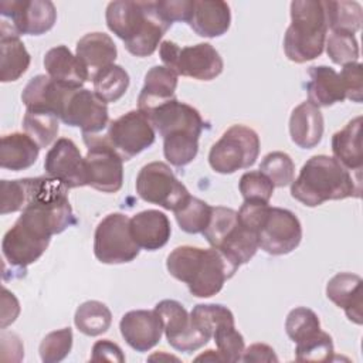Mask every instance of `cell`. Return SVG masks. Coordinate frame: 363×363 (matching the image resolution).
I'll list each match as a JSON object with an SVG mask.
<instances>
[{"instance_id":"23","label":"cell","mask_w":363,"mask_h":363,"mask_svg":"<svg viewBox=\"0 0 363 363\" xmlns=\"http://www.w3.org/2000/svg\"><path fill=\"white\" fill-rule=\"evenodd\" d=\"M31 57L20 34L0 20V81H17L30 67Z\"/></svg>"},{"instance_id":"16","label":"cell","mask_w":363,"mask_h":363,"mask_svg":"<svg viewBox=\"0 0 363 363\" xmlns=\"http://www.w3.org/2000/svg\"><path fill=\"white\" fill-rule=\"evenodd\" d=\"M155 128L146 113L129 111L109 122L106 139L123 160H130L155 142Z\"/></svg>"},{"instance_id":"17","label":"cell","mask_w":363,"mask_h":363,"mask_svg":"<svg viewBox=\"0 0 363 363\" xmlns=\"http://www.w3.org/2000/svg\"><path fill=\"white\" fill-rule=\"evenodd\" d=\"M0 14L16 33L27 35L45 34L57 21V10L50 0H4Z\"/></svg>"},{"instance_id":"8","label":"cell","mask_w":363,"mask_h":363,"mask_svg":"<svg viewBox=\"0 0 363 363\" xmlns=\"http://www.w3.org/2000/svg\"><path fill=\"white\" fill-rule=\"evenodd\" d=\"M259 155V136L245 125L230 126L211 146L208 163L220 174L251 167Z\"/></svg>"},{"instance_id":"41","label":"cell","mask_w":363,"mask_h":363,"mask_svg":"<svg viewBox=\"0 0 363 363\" xmlns=\"http://www.w3.org/2000/svg\"><path fill=\"white\" fill-rule=\"evenodd\" d=\"M190 318L210 337L221 323L235 322L233 312L220 303H199L190 312Z\"/></svg>"},{"instance_id":"39","label":"cell","mask_w":363,"mask_h":363,"mask_svg":"<svg viewBox=\"0 0 363 363\" xmlns=\"http://www.w3.org/2000/svg\"><path fill=\"white\" fill-rule=\"evenodd\" d=\"M213 339L224 362L241 360L245 345L242 335L235 329V322H225L217 326L213 332Z\"/></svg>"},{"instance_id":"31","label":"cell","mask_w":363,"mask_h":363,"mask_svg":"<svg viewBox=\"0 0 363 363\" xmlns=\"http://www.w3.org/2000/svg\"><path fill=\"white\" fill-rule=\"evenodd\" d=\"M40 149L27 133L13 132L4 135L0 145V166L11 172L26 170L37 162Z\"/></svg>"},{"instance_id":"5","label":"cell","mask_w":363,"mask_h":363,"mask_svg":"<svg viewBox=\"0 0 363 363\" xmlns=\"http://www.w3.org/2000/svg\"><path fill=\"white\" fill-rule=\"evenodd\" d=\"M328 18L320 0H294L291 3V24L284 35V51L288 60L302 64L323 52Z\"/></svg>"},{"instance_id":"46","label":"cell","mask_w":363,"mask_h":363,"mask_svg":"<svg viewBox=\"0 0 363 363\" xmlns=\"http://www.w3.org/2000/svg\"><path fill=\"white\" fill-rule=\"evenodd\" d=\"M362 69H363V65L360 62H349V64H345L342 71L339 72L346 88V98L357 104H360L363 98Z\"/></svg>"},{"instance_id":"21","label":"cell","mask_w":363,"mask_h":363,"mask_svg":"<svg viewBox=\"0 0 363 363\" xmlns=\"http://www.w3.org/2000/svg\"><path fill=\"white\" fill-rule=\"evenodd\" d=\"M44 68L52 81L67 88L78 89L89 81L86 67L67 45L50 48L44 55Z\"/></svg>"},{"instance_id":"4","label":"cell","mask_w":363,"mask_h":363,"mask_svg":"<svg viewBox=\"0 0 363 363\" xmlns=\"http://www.w3.org/2000/svg\"><path fill=\"white\" fill-rule=\"evenodd\" d=\"M155 130L163 138V155L176 167H184L199 152V138L204 129L200 112L173 98L147 113Z\"/></svg>"},{"instance_id":"9","label":"cell","mask_w":363,"mask_h":363,"mask_svg":"<svg viewBox=\"0 0 363 363\" xmlns=\"http://www.w3.org/2000/svg\"><path fill=\"white\" fill-rule=\"evenodd\" d=\"M50 240L51 234L45 228L20 214L1 241V252L6 264H10L11 268L23 277L27 267L45 252Z\"/></svg>"},{"instance_id":"28","label":"cell","mask_w":363,"mask_h":363,"mask_svg":"<svg viewBox=\"0 0 363 363\" xmlns=\"http://www.w3.org/2000/svg\"><path fill=\"white\" fill-rule=\"evenodd\" d=\"M75 55L86 67L91 81L98 71L115 62L118 50L113 40L108 34L95 31L85 34L77 41Z\"/></svg>"},{"instance_id":"37","label":"cell","mask_w":363,"mask_h":363,"mask_svg":"<svg viewBox=\"0 0 363 363\" xmlns=\"http://www.w3.org/2000/svg\"><path fill=\"white\" fill-rule=\"evenodd\" d=\"M320 330V320L318 315L305 306L292 309L285 320V332L288 337L295 342H303L315 336Z\"/></svg>"},{"instance_id":"20","label":"cell","mask_w":363,"mask_h":363,"mask_svg":"<svg viewBox=\"0 0 363 363\" xmlns=\"http://www.w3.org/2000/svg\"><path fill=\"white\" fill-rule=\"evenodd\" d=\"M326 296L342 308L349 320L363 323V279L357 274L339 272L326 285Z\"/></svg>"},{"instance_id":"51","label":"cell","mask_w":363,"mask_h":363,"mask_svg":"<svg viewBox=\"0 0 363 363\" xmlns=\"http://www.w3.org/2000/svg\"><path fill=\"white\" fill-rule=\"evenodd\" d=\"M200 360H204V362H224L221 354L217 350H213V349H208V350H206V353H201L200 356L196 357V362H200Z\"/></svg>"},{"instance_id":"47","label":"cell","mask_w":363,"mask_h":363,"mask_svg":"<svg viewBox=\"0 0 363 363\" xmlns=\"http://www.w3.org/2000/svg\"><path fill=\"white\" fill-rule=\"evenodd\" d=\"M156 7L169 24L174 21L189 23L193 13V0H159L156 1Z\"/></svg>"},{"instance_id":"32","label":"cell","mask_w":363,"mask_h":363,"mask_svg":"<svg viewBox=\"0 0 363 363\" xmlns=\"http://www.w3.org/2000/svg\"><path fill=\"white\" fill-rule=\"evenodd\" d=\"M23 129L40 147H48L58 135L60 118L50 111L26 109Z\"/></svg>"},{"instance_id":"2","label":"cell","mask_w":363,"mask_h":363,"mask_svg":"<svg viewBox=\"0 0 363 363\" xmlns=\"http://www.w3.org/2000/svg\"><path fill=\"white\" fill-rule=\"evenodd\" d=\"M108 28L135 57H149L170 28L157 11L156 1H111L105 13Z\"/></svg>"},{"instance_id":"49","label":"cell","mask_w":363,"mask_h":363,"mask_svg":"<svg viewBox=\"0 0 363 363\" xmlns=\"http://www.w3.org/2000/svg\"><path fill=\"white\" fill-rule=\"evenodd\" d=\"M242 362H278V356L275 354L274 349L265 343H254L244 349Z\"/></svg>"},{"instance_id":"36","label":"cell","mask_w":363,"mask_h":363,"mask_svg":"<svg viewBox=\"0 0 363 363\" xmlns=\"http://www.w3.org/2000/svg\"><path fill=\"white\" fill-rule=\"evenodd\" d=\"M211 210L213 207L208 203L190 196L177 210H174V217L184 233L199 234L208 225Z\"/></svg>"},{"instance_id":"27","label":"cell","mask_w":363,"mask_h":363,"mask_svg":"<svg viewBox=\"0 0 363 363\" xmlns=\"http://www.w3.org/2000/svg\"><path fill=\"white\" fill-rule=\"evenodd\" d=\"M289 135L302 149L318 146L323 135V115L318 106L305 101L295 106L289 118Z\"/></svg>"},{"instance_id":"29","label":"cell","mask_w":363,"mask_h":363,"mask_svg":"<svg viewBox=\"0 0 363 363\" xmlns=\"http://www.w3.org/2000/svg\"><path fill=\"white\" fill-rule=\"evenodd\" d=\"M362 123L363 118L357 116L332 136L333 157L350 172H362L363 167Z\"/></svg>"},{"instance_id":"13","label":"cell","mask_w":363,"mask_h":363,"mask_svg":"<svg viewBox=\"0 0 363 363\" xmlns=\"http://www.w3.org/2000/svg\"><path fill=\"white\" fill-rule=\"evenodd\" d=\"M258 248L271 255L292 252L302 240L299 218L286 208L265 206L255 227Z\"/></svg>"},{"instance_id":"33","label":"cell","mask_w":363,"mask_h":363,"mask_svg":"<svg viewBox=\"0 0 363 363\" xmlns=\"http://www.w3.org/2000/svg\"><path fill=\"white\" fill-rule=\"evenodd\" d=\"M129 82V74L118 64L102 68L92 77L94 92L105 104L119 101L125 95Z\"/></svg>"},{"instance_id":"34","label":"cell","mask_w":363,"mask_h":363,"mask_svg":"<svg viewBox=\"0 0 363 363\" xmlns=\"http://www.w3.org/2000/svg\"><path fill=\"white\" fill-rule=\"evenodd\" d=\"M74 323L81 333L99 336L111 328L112 313L104 302L86 301L77 308Z\"/></svg>"},{"instance_id":"15","label":"cell","mask_w":363,"mask_h":363,"mask_svg":"<svg viewBox=\"0 0 363 363\" xmlns=\"http://www.w3.org/2000/svg\"><path fill=\"white\" fill-rule=\"evenodd\" d=\"M155 311L162 319L163 333L173 349L190 353L211 339L191 320L190 313L179 301L163 299L156 303Z\"/></svg>"},{"instance_id":"43","label":"cell","mask_w":363,"mask_h":363,"mask_svg":"<svg viewBox=\"0 0 363 363\" xmlns=\"http://www.w3.org/2000/svg\"><path fill=\"white\" fill-rule=\"evenodd\" d=\"M333 356V340L322 329L312 337L296 343L295 359L299 362H328Z\"/></svg>"},{"instance_id":"19","label":"cell","mask_w":363,"mask_h":363,"mask_svg":"<svg viewBox=\"0 0 363 363\" xmlns=\"http://www.w3.org/2000/svg\"><path fill=\"white\" fill-rule=\"evenodd\" d=\"M119 329L125 342L136 352L153 349L163 335V323L155 309L126 312L119 322Z\"/></svg>"},{"instance_id":"45","label":"cell","mask_w":363,"mask_h":363,"mask_svg":"<svg viewBox=\"0 0 363 363\" xmlns=\"http://www.w3.org/2000/svg\"><path fill=\"white\" fill-rule=\"evenodd\" d=\"M1 214L21 211L26 204V182L24 179L17 180H1Z\"/></svg>"},{"instance_id":"22","label":"cell","mask_w":363,"mask_h":363,"mask_svg":"<svg viewBox=\"0 0 363 363\" xmlns=\"http://www.w3.org/2000/svg\"><path fill=\"white\" fill-rule=\"evenodd\" d=\"M130 233L139 248L156 251L164 247L172 234L167 216L159 210H143L130 218Z\"/></svg>"},{"instance_id":"24","label":"cell","mask_w":363,"mask_h":363,"mask_svg":"<svg viewBox=\"0 0 363 363\" xmlns=\"http://www.w3.org/2000/svg\"><path fill=\"white\" fill-rule=\"evenodd\" d=\"M231 24L230 6L221 0H193L189 26L206 38H216L227 33Z\"/></svg>"},{"instance_id":"12","label":"cell","mask_w":363,"mask_h":363,"mask_svg":"<svg viewBox=\"0 0 363 363\" xmlns=\"http://www.w3.org/2000/svg\"><path fill=\"white\" fill-rule=\"evenodd\" d=\"M135 187L142 200L172 211L177 210L190 197L186 186L164 162L145 164L136 176Z\"/></svg>"},{"instance_id":"1","label":"cell","mask_w":363,"mask_h":363,"mask_svg":"<svg viewBox=\"0 0 363 363\" xmlns=\"http://www.w3.org/2000/svg\"><path fill=\"white\" fill-rule=\"evenodd\" d=\"M362 172H350L335 157L315 155L306 160L291 183V196L308 207L328 200H343L362 196Z\"/></svg>"},{"instance_id":"25","label":"cell","mask_w":363,"mask_h":363,"mask_svg":"<svg viewBox=\"0 0 363 363\" xmlns=\"http://www.w3.org/2000/svg\"><path fill=\"white\" fill-rule=\"evenodd\" d=\"M177 74L164 65H155L145 74V84L138 96V109L150 113L159 105L176 98Z\"/></svg>"},{"instance_id":"7","label":"cell","mask_w":363,"mask_h":363,"mask_svg":"<svg viewBox=\"0 0 363 363\" xmlns=\"http://www.w3.org/2000/svg\"><path fill=\"white\" fill-rule=\"evenodd\" d=\"M159 55L164 67L170 68L177 75L199 81H211L217 78L224 68L221 55L208 43L180 47L170 40H164L159 45Z\"/></svg>"},{"instance_id":"3","label":"cell","mask_w":363,"mask_h":363,"mask_svg":"<svg viewBox=\"0 0 363 363\" xmlns=\"http://www.w3.org/2000/svg\"><path fill=\"white\" fill-rule=\"evenodd\" d=\"M166 268L173 278L189 286L191 295L210 298L234 277L238 265L217 248L182 245L167 255Z\"/></svg>"},{"instance_id":"42","label":"cell","mask_w":363,"mask_h":363,"mask_svg":"<svg viewBox=\"0 0 363 363\" xmlns=\"http://www.w3.org/2000/svg\"><path fill=\"white\" fill-rule=\"evenodd\" d=\"M72 330L71 328H62L54 332H50L44 336L40 343L38 352L44 363H58L64 360L72 347Z\"/></svg>"},{"instance_id":"50","label":"cell","mask_w":363,"mask_h":363,"mask_svg":"<svg viewBox=\"0 0 363 363\" xmlns=\"http://www.w3.org/2000/svg\"><path fill=\"white\" fill-rule=\"evenodd\" d=\"M1 328L4 329L7 325L13 323L20 313V305L14 294H11L7 288H3L1 296Z\"/></svg>"},{"instance_id":"40","label":"cell","mask_w":363,"mask_h":363,"mask_svg":"<svg viewBox=\"0 0 363 363\" xmlns=\"http://www.w3.org/2000/svg\"><path fill=\"white\" fill-rule=\"evenodd\" d=\"M326 54L332 62L345 65L349 62H357L359 44L354 34L345 31H330L325 41Z\"/></svg>"},{"instance_id":"35","label":"cell","mask_w":363,"mask_h":363,"mask_svg":"<svg viewBox=\"0 0 363 363\" xmlns=\"http://www.w3.org/2000/svg\"><path fill=\"white\" fill-rule=\"evenodd\" d=\"M328 18V28L330 31H345L354 34L362 27L363 11L357 1H323Z\"/></svg>"},{"instance_id":"44","label":"cell","mask_w":363,"mask_h":363,"mask_svg":"<svg viewBox=\"0 0 363 363\" xmlns=\"http://www.w3.org/2000/svg\"><path fill=\"white\" fill-rule=\"evenodd\" d=\"M238 189L244 201H255V203H267V204L269 203L274 193V184L259 170L244 173L240 179Z\"/></svg>"},{"instance_id":"26","label":"cell","mask_w":363,"mask_h":363,"mask_svg":"<svg viewBox=\"0 0 363 363\" xmlns=\"http://www.w3.org/2000/svg\"><path fill=\"white\" fill-rule=\"evenodd\" d=\"M309 81L306 84L308 101L315 106H330L346 99L345 84L333 68L326 65H313L308 69Z\"/></svg>"},{"instance_id":"18","label":"cell","mask_w":363,"mask_h":363,"mask_svg":"<svg viewBox=\"0 0 363 363\" xmlns=\"http://www.w3.org/2000/svg\"><path fill=\"white\" fill-rule=\"evenodd\" d=\"M44 169L47 176L61 182L67 189L88 186L85 157L68 138H60L54 142L45 155Z\"/></svg>"},{"instance_id":"14","label":"cell","mask_w":363,"mask_h":363,"mask_svg":"<svg viewBox=\"0 0 363 363\" xmlns=\"http://www.w3.org/2000/svg\"><path fill=\"white\" fill-rule=\"evenodd\" d=\"M68 126H75L82 133L96 135L109 125L106 104L86 88H68L58 115Z\"/></svg>"},{"instance_id":"38","label":"cell","mask_w":363,"mask_h":363,"mask_svg":"<svg viewBox=\"0 0 363 363\" xmlns=\"http://www.w3.org/2000/svg\"><path fill=\"white\" fill-rule=\"evenodd\" d=\"M259 172L265 174L274 187L289 186L295 177V163L285 152H269L259 164Z\"/></svg>"},{"instance_id":"6","label":"cell","mask_w":363,"mask_h":363,"mask_svg":"<svg viewBox=\"0 0 363 363\" xmlns=\"http://www.w3.org/2000/svg\"><path fill=\"white\" fill-rule=\"evenodd\" d=\"M201 234L213 248L238 267L247 264L258 250L257 234L245 227L238 220V213L230 207H213L208 225Z\"/></svg>"},{"instance_id":"10","label":"cell","mask_w":363,"mask_h":363,"mask_svg":"<svg viewBox=\"0 0 363 363\" xmlns=\"http://www.w3.org/2000/svg\"><path fill=\"white\" fill-rule=\"evenodd\" d=\"M139 245L130 233V218L123 213L105 216L95 228L94 254L102 264H125L139 255Z\"/></svg>"},{"instance_id":"30","label":"cell","mask_w":363,"mask_h":363,"mask_svg":"<svg viewBox=\"0 0 363 363\" xmlns=\"http://www.w3.org/2000/svg\"><path fill=\"white\" fill-rule=\"evenodd\" d=\"M67 89V86L57 84L48 75L40 74L33 77L24 86L21 101L26 109H44L58 116Z\"/></svg>"},{"instance_id":"48","label":"cell","mask_w":363,"mask_h":363,"mask_svg":"<svg viewBox=\"0 0 363 363\" xmlns=\"http://www.w3.org/2000/svg\"><path fill=\"white\" fill-rule=\"evenodd\" d=\"M92 362H125V354L122 349L111 342L109 339H102L94 343L92 346V354H91Z\"/></svg>"},{"instance_id":"11","label":"cell","mask_w":363,"mask_h":363,"mask_svg":"<svg viewBox=\"0 0 363 363\" xmlns=\"http://www.w3.org/2000/svg\"><path fill=\"white\" fill-rule=\"evenodd\" d=\"M86 145L88 186L102 193H116L123 184V159L106 136L82 133Z\"/></svg>"}]
</instances>
